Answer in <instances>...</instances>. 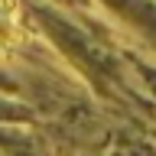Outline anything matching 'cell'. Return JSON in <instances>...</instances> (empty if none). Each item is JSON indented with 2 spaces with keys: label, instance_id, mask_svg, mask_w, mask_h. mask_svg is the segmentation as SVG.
Here are the masks:
<instances>
[{
  "label": "cell",
  "instance_id": "cell-1",
  "mask_svg": "<svg viewBox=\"0 0 156 156\" xmlns=\"http://www.w3.org/2000/svg\"><path fill=\"white\" fill-rule=\"evenodd\" d=\"M0 13L3 16H16V0H0Z\"/></svg>",
  "mask_w": 156,
  "mask_h": 156
}]
</instances>
